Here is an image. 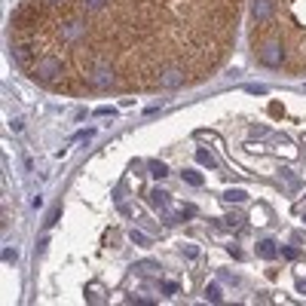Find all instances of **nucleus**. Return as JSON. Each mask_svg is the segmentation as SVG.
I'll use <instances>...</instances> for the list:
<instances>
[{"label":"nucleus","instance_id":"1","mask_svg":"<svg viewBox=\"0 0 306 306\" xmlns=\"http://www.w3.org/2000/svg\"><path fill=\"white\" fill-rule=\"evenodd\" d=\"M260 61L270 64V67H279V64H282V49H279V46H263V49H260Z\"/></svg>","mask_w":306,"mask_h":306},{"label":"nucleus","instance_id":"2","mask_svg":"<svg viewBox=\"0 0 306 306\" xmlns=\"http://www.w3.org/2000/svg\"><path fill=\"white\" fill-rule=\"evenodd\" d=\"M160 83H163V86H181V83H184V73H181V70H166V73L160 76Z\"/></svg>","mask_w":306,"mask_h":306},{"label":"nucleus","instance_id":"3","mask_svg":"<svg viewBox=\"0 0 306 306\" xmlns=\"http://www.w3.org/2000/svg\"><path fill=\"white\" fill-rule=\"evenodd\" d=\"M257 254H260V257H276V242H270V239H266V242H260Z\"/></svg>","mask_w":306,"mask_h":306},{"label":"nucleus","instance_id":"4","mask_svg":"<svg viewBox=\"0 0 306 306\" xmlns=\"http://www.w3.org/2000/svg\"><path fill=\"white\" fill-rule=\"evenodd\" d=\"M150 199H153V205H160V208H166V202H169V199H166V193H160V190H153V193H150Z\"/></svg>","mask_w":306,"mask_h":306},{"label":"nucleus","instance_id":"5","mask_svg":"<svg viewBox=\"0 0 306 306\" xmlns=\"http://www.w3.org/2000/svg\"><path fill=\"white\" fill-rule=\"evenodd\" d=\"M205 297H208V300H220V288H217V285H208Z\"/></svg>","mask_w":306,"mask_h":306},{"label":"nucleus","instance_id":"6","mask_svg":"<svg viewBox=\"0 0 306 306\" xmlns=\"http://www.w3.org/2000/svg\"><path fill=\"white\" fill-rule=\"evenodd\" d=\"M226 199H230V202H242V199H245V193H242V190H230V193H226Z\"/></svg>","mask_w":306,"mask_h":306},{"label":"nucleus","instance_id":"7","mask_svg":"<svg viewBox=\"0 0 306 306\" xmlns=\"http://www.w3.org/2000/svg\"><path fill=\"white\" fill-rule=\"evenodd\" d=\"M184 178H187V181H190L193 187H199V184H202V178H199L196 172H184Z\"/></svg>","mask_w":306,"mask_h":306},{"label":"nucleus","instance_id":"8","mask_svg":"<svg viewBox=\"0 0 306 306\" xmlns=\"http://www.w3.org/2000/svg\"><path fill=\"white\" fill-rule=\"evenodd\" d=\"M52 4H55V0H52Z\"/></svg>","mask_w":306,"mask_h":306}]
</instances>
